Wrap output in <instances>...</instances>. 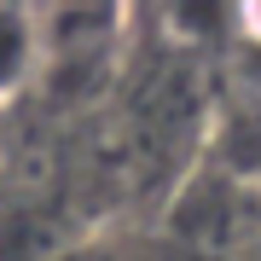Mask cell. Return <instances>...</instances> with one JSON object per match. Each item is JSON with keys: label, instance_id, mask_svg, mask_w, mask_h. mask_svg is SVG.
Here are the masks:
<instances>
[{"label": "cell", "instance_id": "1", "mask_svg": "<svg viewBox=\"0 0 261 261\" xmlns=\"http://www.w3.org/2000/svg\"><path fill=\"white\" fill-rule=\"evenodd\" d=\"M18 64H23V35H18V23L0 12V82H12Z\"/></svg>", "mask_w": 261, "mask_h": 261}]
</instances>
